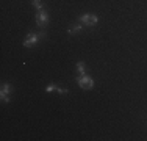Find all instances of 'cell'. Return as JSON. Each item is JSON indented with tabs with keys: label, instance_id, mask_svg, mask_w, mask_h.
I'll use <instances>...</instances> for the list:
<instances>
[{
	"label": "cell",
	"instance_id": "obj_8",
	"mask_svg": "<svg viewBox=\"0 0 147 141\" xmlns=\"http://www.w3.org/2000/svg\"><path fill=\"white\" fill-rule=\"evenodd\" d=\"M31 5H33L38 11H42V2H41V0H31Z\"/></svg>",
	"mask_w": 147,
	"mask_h": 141
},
{
	"label": "cell",
	"instance_id": "obj_2",
	"mask_svg": "<svg viewBox=\"0 0 147 141\" xmlns=\"http://www.w3.org/2000/svg\"><path fill=\"white\" fill-rule=\"evenodd\" d=\"M45 36V31H39V33H28V36H27V39L24 41V47H33V45L38 44V41L41 39V38Z\"/></svg>",
	"mask_w": 147,
	"mask_h": 141
},
{
	"label": "cell",
	"instance_id": "obj_1",
	"mask_svg": "<svg viewBox=\"0 0 147 141\" xmlns=\"http://www.w3.org/2000/svg\"><path fill=\"white\" fill-rule=\"evenodd\" d=\"M77 83H78L80 88H83V89H92L94 88L92 77L86 75V74H80V75L77 77Z\"/></svg>",
	"mask_w": 147,
	"mask_h": 141
},
{
	"label": "cell",
	"instance_id": "obj_4",
	"mask_svg": "<svg viewBox=\"0 0 147 141\" xmlns=\"http://www.w3.org/2000/svg\"><path fill=\"white\" fill-rule=\"evenodd\" d=\"M36 25H39V27H44V25H47V22H49V14L44 11H38L36 13Z\"/></svg>",
	"mask_w": 147,
	"mask_h": 141
},
{
	"label": "cell",
	"instance_id": "obj_5",
	"mask_svg": "<svg viewBox=\"0 0 147 141\" xmlns=\"http://www.w3.org/2000/svg\"><path fill=\"white\" fill-rule=\"evenodd\" d=\"M9 93H11V85H9V83H3L2 85V91H0L2 102H9Z\"/></svg>",
	"mask_w": 147,
	"mask_h": 141
},
{
	"label": "cell",
	"instance_id": "obj_6",
	"mask_svg": "<svg viewBox=\"0 0 147 141\" xmlns=\"http://www.w3.org/2000/svg\"><path fill=\"white\" fill-rule=\"evenodd\" d=\"M82 28H83V24H75L74 27H71V28L67 30V33H69V35H75V33H78Z\"/></svg>",
	"mask_w": 147,
	"mask_h": 141
},
{
	"label": "cell",
	"instance_id": "obj_3",
	"mask_svg": "<svg viewBox=\"0 0 147 141\" xmlns=\"http://www.w3.org/2000/svg\"><path fill=\"white\" fill-rule=\"evenodd\" d=\"M78 20H80V24H83L86 27H94L99 22V17L94 16V14H83V16L78 17Z\"/></svg>",
	"mask_w": 147,
	"mask_h": 141
},
{
	"label": "cell",
	"instance_id": "obj_7",
	"mask_svg": "<svg viewBox=\"0 0 147 141\" xmlns=\"http://www.w3.org/2000/svg\"><path fill=\"white\" fill-rule=\"evenodd\" d=\"M77 70H78L80 74H85L86 72V64L83 61H78L77 63Z\"/></svg>",
	"mask_w": 147,
	"mask_h": 141
},
{
	"label": "cell",
	"instance_id": "obj_10",
	"mask_svg": "<svg viewBox=\"0 0 147 141\" xmlns=\"http://www.w3.org/2000/svg\"><path fill=\"white\" fill-rule=\"evenodd\" d=\"M57 91H58L59 94H66V93H67V89H66V88H59V86L57 88Z\"/></svg>",
	"mask_w": 147,
	"mask_h": 141
},
{
	"label": "cell",
	"instance_id": "obj_9",
	"mask_svg": "<svg viewBox=\"0 0 147 141\" xmlns=\"http://www.w3.org/2000/svg\"><path fill=\"white\" fill-rule=\"evenodd\" d=\"M57 85H53V83H50V85H47V86H45V93H52V91H55L57 89Z\"/></svg>",
	"mask_w": 147,
	"mask_h": 141
}]
</instances>
